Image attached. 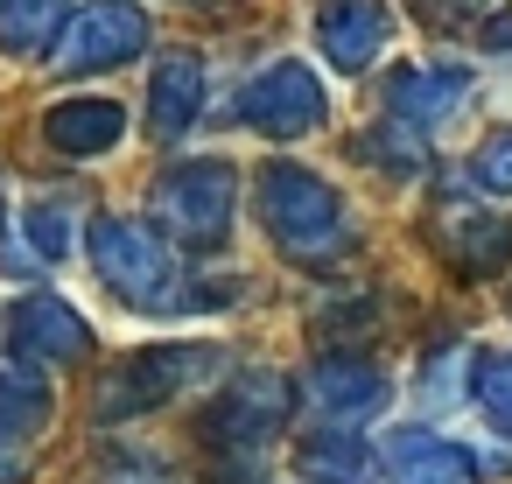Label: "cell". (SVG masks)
Wrapping results in <instances>:
<instances>
[{
	"label": "cell",
	"mask_w": 512,
	"mask_h": 484,
	"mask_svg": "<svg viewBox=\"0 0 512 484\" xmlns=\"http://www.w3.org/2000/svg\"><path fill=\"white\" fill-rule=\"evenodd\" d=\"M484 50H491V57H512V8H505V15H491V29H484Z\"/></svg>",
	"instance_id": "cell-22"
},
{
	"label": "cell",
	"mask_w": 512,
	"mask_h": 484,
	"mask_svg": "<svg viewBox=\"0 0 512 484\" xmlns=\"http://www.w3.org/2000/svg\"><path fill=\"white\" fill-rule=\"evenodd\" d=\"M358 155L379 162V169H393V176H414L421 169V141L407 127H372V141H358Z\"/></svg>",
	"instance_id": "cell-21"
},
{
	"label": "cell",
	"mask_w": 512,
	"mask_h": 484,
	"mask_svg": "<svg viewBox=\"0 0 512 484\" xmlns=\"http://www.w3.org/2000/svg\"><path fill=\"white\" fill-rule=\"evenodd\" d=\"M155 225L183 246H204V239H225L232 225V169L225 162H176L155 176V197H148Z\"/></svg>",
	"instance_id": "cell-4"
},
{
	"label": "cell",
	"mask_w": 512,
	"mask_h": 484,
	"mask_svg": "<svg viewBox=\"0 0 512 484\" xmlns=\"http://www.w3.org/2000/svg\"><path fill=\"white\" fill-rule=\"evenodd\" d=\"M71 22V0H0V57H57Z\"/></svg>",
	"instance_id": "cell-15"
},
{
	"label": "cell",
	"mask_w": 512,
	"mask_h": 484,
	"mask_svg": "<svg viewBox=\"0 0 512 484\" xmlns=\"http://www.w3.org/2000/svg\"><path fill=\"white\" fill-rule=\"evenodd\" d=\"M386 36H393V8H386V0H323V8H316V50L344 78L372 71Z\"/></svg>",
	"instance_id": "cell-8"
},
{
	"label": "cell",
	"mask_w": 512,
	"mask_h": 484,
	"mask_svg": "<svg viewBox=\"0 0 512 484\" xmlns=\"http://www.w3.org/2000/svg\"><path fill=\"white\" fill-rule=\"evenodd\" d=\"M470 393H477L484 421H491L498 435H512V351H498V358H477V379H470Z\"/></svg>",
	"instance_id": "cell-19"
},
{
	"label": "cell",
	"mask_w": 512,
	"mask_h": 484,
	"mask_svg": "<svg viewBox=\"0 0 512 484\" xmlns=\"http://www.w3.org/2000/svg\"><path fill=\"white\" fill-rule=\"evenodd\" d=\"M463 183H470L477 197H512V127H498V134H484V141L470 148Z\"/></svg>",
	"instance_id": "cell-18"
},
{
	"label": "cell",
	"mask_w": 512,
	"mask_h": 484,
	"mask_svg": "<svg viewBox=\"0 0 512 484\" xmlns=\"http://www.w3.org/2000/svg\"><path fill=\"white\" fill-rule=\"evenodd\" d=\"M442 239H449V260H456L463 274H491V267L512 260V225H498V218H470V211H456V218L442 225Z\"/></svg>",
	"instance_id": "cell-16"
},
{
	"label": "cell",
	"mask_w": 512,
	"mask_h": 484,
	"mask_svg": "<svg viewBox=\"0 0 512 484\" xmlns=\"http://www.w3.org/2000/svg\"><path fill=\"white\" fill-rule=\"evenodd\" d=\"M239 120H246L253 134H267V141H302V134H316V127L330 120V85H323L302 57H281V64H267L260 78H246Z\"/></svg>",
	"instance_id": "cell-3"
},
{
	"label": "cell",
	"mask_w": 512,
	"mask_h": 484,
	"mask_svg": "<svg viewBox=\"0 0 512 484\" xmlns=\"http://www.w3.org/2000/svg\"><path fill=\"white\" fill-rule=\"evenodd\" d=\"M92 351V323L64 295H22L8 309V358L15 365H71Z\"/></svg>",
	"instance_id": "cell-6"
},
{
	"label": "cell",
	"mask_w": 512,
	"mask_h": 484,
	"mask_svg": "<svg viewBox=\"0 0 512 484\" xmlns=\"http://www.w3.org/2000/svg\"><path fill=\"white\" fill-rule=\"evenodd\" d=\"M43 134H50V148H64V155H106L120 134H127V106L120 99H57L50 113H43Z\"/></svg>",
	"instance_id": "cell-12"
},
{
	"label": "cell",
	"mask_w": 512,
	"mask_h": 484,
	"mask_svg": "<svg viewBox=\"0 0 512 484\" xmlns=\"http://www.w3.org/2000/svg\"><path fill=\"white\" fill-rule=\"evenodd\" d=\"M260 218H267L274 246L288 260H302V267H323V260L351 253V211H344V197L323 176L295 169V162H267L260 169Z\"/></svg>",
	"instance_id": "cell-1"
},
{
	"label": "cell",
	"mask_w": 512,
	"mask_h": 484,
	"mask_svg": "<svg viewBox=\"0 0 512 484\" xmlns=\"http://www.w3.org/2000/svg\"><path fill=\"white\" fill-rule=\"evenodd\" d=\"M0 484H22V435H0Z\"/></svg>",
	"instance_id": "cell-23"
},
{
	"label": "cell",
	"mask_w": 512,
	"mask_h": 484,
	"mask_svg": "<svg viewBox=\"0 0 512 484\" xmlns=\"http://www.w3.org/2000/svg\"><path fill=\"white\" fill-rule=\"evenodd\" d=\"M204 372H218V358L204 344H176V351H134L106 386H99V421H134L148 407H162L169 393L197 386Z\"/></svg>",
	"instance_id": "cell-5"
},
{
	"label": "cell",
	"mask_w": 512,
	"mask_h": 484,
	"mask_svg": "<svg viewBox=\"0 0 512 484\" xmlns=\"http://www.w3.org/2000/svg\"><path fill=\"white\" fill-rule=\"evenodd\" d=\"M302 470L316 477V484H365V456L337 435V442H309L302 449Z\"/></svg>",
	"instance_id": "cell-20"
},
{
	"label": "cell",
	"mask_w": 512,
	"mask_h": 484,
	"mask_svg": "<svg viewBox=\"0 0 512 484\" xmlns=\"http://www.w3.org/2000/svg\"><path fill=\"white\" fill-rule=\"evenodd\" d=\"M379 463L393 470V484H477V463L463 442H449L442 428H393Z\"/></svg>",
	"instance_id": "cell-9"
},
{
	"label": "cell",
	"mask_w": 512,
	"mask_h": 484,
	"mask_svg": "<svg viewBox=\"0 0 512 484\" xmlns=\"http://www.w3.org/2000/svg\"><path fill=\"white\" fill-rule=\"evenodd\" d=\"M463 99H470V71H463V64H407V71L386 85V106H393L407 127H442Z\"/></svg>",
	"instance_id": "cell-10"
},
{
	"label": "cell",
	"mask_w": 512,
	"mask_h": 484,
	"mask_svg": "<svg viewBox=\"0 0 512 484\" xmlns=\"http://www.w3.org/2000/svg\"><path fill=\"white\" fill-rule=\"evenodd\" d=\"M309 393H316V407H323V421H365L379 400H386V379L365 365V358H323L316 372H309Z\"/></svg>",
	"instance_id": "cell-14"
},
{
	"label": "cell",
	"mask_w": 512,
	"mask_h": 484,
	"mask_svg": "<svg viewBox=\"0 0 512 484\" xmlns=\"http://www.w3.org/2000/svg\"><path fill=\"white\" fill-rule=\"evenodd\" d=\"M92 267L134 309H176V295H183V267H176L169 232L141 225V218H99L92 225Z\"/></svg>",
	"instance_id": "cell-2"
},
{
	"label": "cell",
	"mask_w": 512,
	"mask_h": 484,
	"mask_svg": "<svg viewBox=\"0 0 512 484\" xmlns=\"http://www.w3.org/2000/svg\"><path fill=\"white\" fill-rule=\"evenodd\" d=\"M141 50H148V15L134 0H99L64 29L57 71H106V64H134Z\"/></svg>",
	"instance_id": "cell-7"
},
{
	"label": "cell",
	"mask_w": 512,
	"mask_h": 484,
	"mask_svg": "<svg viewBox=\"0 0 512 484\" xmlns=\"http://www.w3.org/2000/svg\"><path fill=\"white\" fill-rule=\"evenodd\" d=\"M71 232H78V211H71V204L36 197V204L22 211V246H29V260H64V253H71Z\"/></svg>",
	"instance_id": "cell-17"
},
{
	"label": "cell",
	"mask_w": 512,
	"mask_h": 484,
	"mask_svg": "<svg viewBox=\"0 0 512 484\" xmlns=\"http://www.w3.org/2000/svg\"><path fill=\"white\" fill-rule=\"evenodd\" d=\"M197 106H204V57H197V50H162L155 85H148V120H155V134H162V141L190 134Z\"/></svg>",
	"instance_id": "cell-11"
},
{
	"label": "cell",
	"mask_w": 512,
	"mask_h": 484,
	"mask_svg": "<svg viewBox=\"0 0 512 484\" xmlns=\"http://www.w3.org/2000/svg\"><path fill=\"white\" fill-rule=\"evenodd\" d=\"M281 407H288V379H274V372H246V379L225 386L211 428H218L225 442H260V435L281 428Z\"/></svg>",
	"instance_id": "cell-13"
}]
</instances>
